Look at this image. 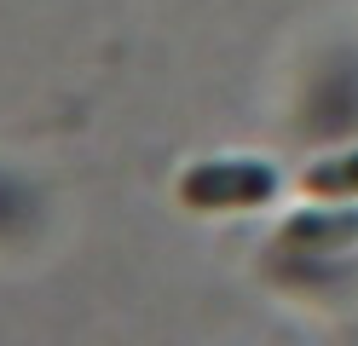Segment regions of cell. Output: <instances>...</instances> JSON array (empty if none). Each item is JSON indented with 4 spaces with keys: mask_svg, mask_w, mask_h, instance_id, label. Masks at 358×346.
<instances>
[{
    "mask_svg": "<svg viewBox=\"0 0 358 346\" xmlns=\"http://www.w3.org/2000/svg\"><path fill=\"white\" fill-rule=\"evenodd\" d=\"M283 191V179L272 161L255 156H220V161H196L179 173V202L196 214H243V208H266Z\"/></svg>",
    "mask_w": 358,
    "mask_h": 346,
    "instance_id": "cell-1",
    "label": "cell"
},
{
    "mask_svg": "<svg viewBox=\"0 0 358 346\" xmlns=\"http://www.w3.org/2000/svg\"><path fill=\"white\" fill-rule=\"evenodd\" d=\"M358 243V208L329 202V208H301L278 225V248L295 260H318V254H341Z\"/></svg>",
    "mask_w": 358,
    "mask_h": 346,
    "instance_id": "cell-2",
    "label": "cell"
},
{
    "mask_svg": "<svg viewBox=\"0 0 358 346\" xmlns=\"http://www.w3.org/2000/svg\"><path fill=\"white\" fill-rule=\"evenodd\" d=\"M301 191L318 202H358V150H335L301 173Z\"/></svg>",
    "mask_w": 358,
    "mask_h": 346,
    "instance_id": "cell-3",
    "label": "cell"
}]
</instances>
